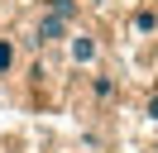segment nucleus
<instances>
[{"label": "nucleus", "mask_w": 158, "mask_h": 153, "mask_svg": "<svg viewBox=\"0 0 158 153\" xmlns=\"http://www.w3.org/2000/svg\"><path fill=\"white\" fill-rule=\"evenodd\" d=\"M77 19H81V5L77 0H43L39 5V14L29 19V48H62L67 43V34L77 29Z\"/></svg>", "instance_id": "f257e3e1"}, {"label": "nucleus", "mask_w": 158, "mask_h": 153, "mask_svg": "<svg viewBox=\"0 0 158 153\" xmlns=\"http://www.w3.org/2000/svg\"><path fill=\"white\" fill-rule=\"evenodd\" d=\"M62 53H67L72 72H96V67L106 62V34L91 29V24H77L67 34V43H62Z\"/></svg>", "instance_id": "f03ea898"}, {"label": "nucleus", "mask_w": 158, "mask_h": 153, "mask_svg": "<svg viewBox=\"0 0 158 153\" xmlns=\"http://www.w3.org/2000/svg\"><path fill=\"white\" fill-rule=\"evenodd\" d=\"M125 29H129V38H139V43L158 38V5H153V0L134 5V10H129V19H125Z\"/></svg>", "instance_id": "7ed1b4c3"}, {"label": "nucleus", "mask_w": 158, "mask_h": 153, "mask_svg": "<svg viewBox=\"0 0 158 153\" xmlns=\"http://www.w3.org/2000/svg\"><path fill=\"white\" fill-rule=\"evenodd\" d=\"M86 96H91V105H115L120 101V76L106 72V67H96L86 76Z\"/></svg>", "instance_id": "20e7f679"}, {"label": "nucleus", "mask_w": 158, "mask_h": 153, "mask_svg": "<svg viewBox=\"0 0 158 153\" xmlns=\"http://www.w3.org/2000/svg\"><path fill=\"white\" fill-rule=\"evenodd\" d=\"M15 62H19V48H15V38H0V76H10Z\"/></svg>", "instance_id": "39448f33"}, {"label": "nucleus", "mask_w": 158, "mask_h": 153, "mask_svg": "<svg viewBox=\"0 0 158 153\" xmlns=\"http://www.w3.org/2000/svg\"><path fill=\"white\" fill-rule=\"evenodd\" d=\"M144 120H148V124H158V86L144 96Z\"/></svg>", "instance_id": "423d86ee"}, {"label": "nucleus", "mask_w": 158, "mask_h": 153, "mask_svg": "<svg viewBox=\"0 0 158 153\" xmlns=\"http://www.w3.org/2000/svg\"><path fill=\"white\" fill-rule=\"evenodd\" d=\"M24 5V0H0V10H19Z\"/></svg>", "instance_id": "0eeeda50"}, {"label": "nucleus", "mask_w": 158, "mask_h": 153, "mask_svg": "<svg viewBox=\"0 0 158 153\" xmlns=\"http://www.w3.org/2000/svg\"><path fill=\"white\" fill-rule=\"evenodd\" d=\"M153 153H158V148H153Z\"/></svg>", "instance_id": "6e6552de"}]
</instances>
